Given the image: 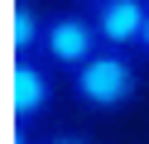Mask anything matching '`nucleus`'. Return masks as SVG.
Returning a JSON list of instances; mask_svg holds the SVG:
<instances>
[{
	"label": "nucleus",
	"mask_w": 149,
	"mask_h": 144,
	"mask_svg": "<svg viewBox=\"0 0 149 144\" xmlns=\"http://www.w3.org/2000/svg\"><path fill=\"white\" fill-rule=\"evenodd\" d=\"M139 82H144V77H139V58L120 53V48H101V53L87 58L77 72H68L72 101H77L82 111H91V115L125 111V106L139 96Z\"/></svg>",
	"instance_id": "nucleus-1"
},
{
	"label": "nucleus",
	"mask_w": 149,
	"mask_h": 144,
	"mask_svg": "<svg viewBox=\"0 0 149 144\" xmlns=\"http://www.w3.org/2000/svg\"><path fill=\"white\" fill-rule=\"evenodd\" d=\"M101 29L91 19V10H58L48 15V34H43V58L58 72H77L87 58L101 53Z\"/></svg>",
	"instance_id": "nucleus-2"
},
{
	"label": "nucleus",
	"mask_w": 149,
	"mask_h": 144,
	"mask_svg": "<svg viewBox=\"0 0 149 144\" xmlns=\"http://www.w3.org/2000/svg\"><path fill=\"white\" fill-rule=\"evenodd\" d=\"M53 72H58V67H53L48 58H15V67H10L15 120L34 125V120H43V115L53 111V101H58V82H53Z\"/></svg>",
	"instance_id": "nucleus-3"
},
{
	"label": "nucleus",
	"mask_w": 149,
	"mask_h": 144,
	"mask_svg": "<svg viewBox=\"0 0 149 144\" xmlns=\"http://www.w3.org/2000/svg\"><path fill=\"white\" fill-rule=\"evenodd\" d=\"M91 19H96L106 48L135 53L149 24V0H101V5H91Z\"/></svg>",
	"instance_id": "nucleus-4"
},
{
	"label": "nucleus",
	"mask_w": 149,
	"mask_h": 144,
	"mask_svg": "<svg viewBox=\"0 0 149 144\" xmlns=\"http://www.w3.org/2000/svg\"><path fill=\"white\" fill-rule=\"evenodd\" d=\"M43 34H48V15H39L29 0H15V15H10V53L15 58H43Z\"/></svg>",
	"instance_id": "nucleus-5"
},
{
	"label": "nucleus",
	"mask_w": 149,
	"mask_h": 144,
	"mask_svg": "<svg viewBox=\"0 0 149 144\" xmlns=\"http://www.w3.org/2000/svg\"><path fill=\"white\" fill-rule=\"evenodd\" d=\"M39 144H96V139H91V134H48V139H39Z\"/></svg>",
	"instance_id": "nucleus-6"
},
{
	"label": "nucleus",
	"mask_w": 149,
	"mask_h": 144,
	"mask_svg": "<svg viewBox=\"0 0 149 144\" xmlns=\"http://www.w3.org/2000/svg\"><path fill=\"white\" fill-rule=\"evenodd\" d=\"M15 144H34V139H29V125H24V120H15Z\"/></svg>",
	"instance_id": "nucleus-7"
},
{
	"label": "nucleus",
	"mask_w": 149,
	"mask_h": 144,
	"mask_svg": "<svg viewBox=\"0 0 149 144\" xmlns=\"http://www.w3.org/2000/svg\"><path fill=\"white\" fill-rule=\"evenodd\" d=\"M135 58H139V63H149V24H144V38H139V48H135Z\"/></svg>",
	"instance_id": "nucleus-8"
},
{
	"label": "nucleus",
	"mask_w": 149,
	"mask_h": 144,
	"mask_svg": "<svg viewBox=\"0 0 149 144\" xmlns=\"http://www.w3.org/2000/svg\"><path fill=\"white\" fill-rule=\"evenodd\" d=\"M82 5H87V10H91V5H101V0H82Z\"/></svg>",
	"instance_id": "nucleus-9"
}]
</instances>
